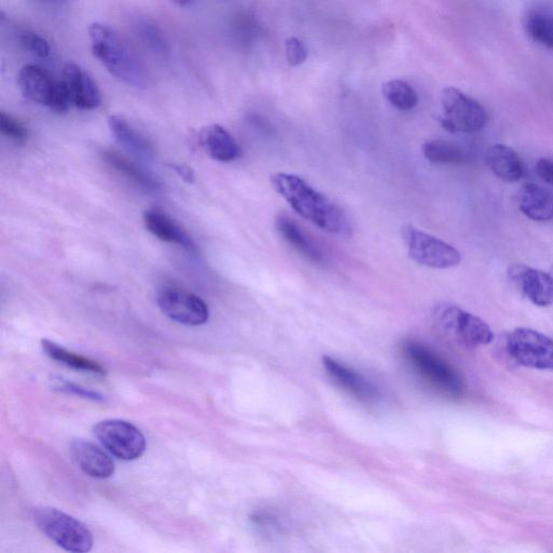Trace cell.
Listing matches in <instances>:
<instances>
[{
  "instance_id": "ba28073f",
  "label": "cell",
  "mask_w": 553,
  "mask_h": 553,
  "mask_svg": "<svg viewBox=\"0 0 553 553\" xmlns=\"http://www.w3.org/2000/svg\"><path fill=\"white\" fill-rule=\"evenodd\" d=\"M402 237L408 249L410 259L428 268L449 269L462 263L460 251L433 235L420 231L413 226L402 229Z\"/></svg>"
},
{
  "instance_id": "f546056e",
  "label": "cell",
  "mask_w": 553,
  "mask_h": 553,
  "mask_svg": "<svg viewBox=\"0 0 553 553\" xmlns=\"http://www.w3.org/2000/svg\"><path fill=\"white\" fill-rule=\"evenodd\" d=\"M287 60L292 66L303 64L308 57V50L299 38H289L286 44Z\"/></svg>"
},
{
  "instance_id": "9c48e42d",
  "label": "cell",
  "mask_w": 553,
  "mask_h": 553,
  "mask_svg": "<svg viewBox=\"0 0 553 553\" xmlns=\"http://www.w3.org/2000/svg\"><path fill=\"white\" fill-rule=\"evenodd\" d=\"M93 433L103 447L119 460L136 461L146 451V440L141 430L129 422L103 421L94 426Z\"/></svg>"
},
{
  "instance_id": "7a4b0ae2",
  "label": "cell",
  "mask_w": 553,
  "mask_h": 553,
  "mask_svg": "<svg viewBox=\"0 0 553 553\" xmlns=\"http://www.w3.org/2000/svg\"><path fill=\"white\" fill-rule=\"evenodd\" d=\"M89 37L94 57L112 76L133 88H146L145 67L112 26L94 22L90 25Z\"/></svg>"
},
{
  "instance_id": "2e32d148",
  "label": "cell",
  "mask_w": 553,
  "mask_h": 553,
  "mask_svg": "<svg viewBox=\"0 0 553 553\" xmlns=\"http://www.w3.org/2000/svg\"><path fill=\"white\" fill-rule=\"evenodd\" d=\"M143 220L147 231L159 240L179 245L190 252H196V245L192 237L165 212L158 209L147 210Z\"/></svg>"
},
{
  "instance_id": "d6986e66",
  "label": "cell",
  "mask_w": 553,
  "mask_h": 553,
  "mask_svg": "<svg viewBox=\"0 0 553 553\" xmlns=\"http://www.w3.org/2000/svg\"><path fill=\"white\" fill-rule=\"evenodd\" d=\"M487 165L499 180L516 183L524 174V165L518 153L503 144L492 145L485 156Z\"/></svg>"
},
{
  "instance_id": "d6a6232c",
  "label": "cell",
  "mask_w": 553,
  "mask_h": 553,
  "mask_svg": "<svg viewBox=\"0 0 553 553\" xmlns=\"http://www.w3.org/2000/svg\"><path fill=\"white\" fill-rule=\"evenodd\" d=\"M171 168L177 172L180 177L187 183H193L195 180V175L192 168L185 165H171Z\"/></svg>"
},
{
  "instance_id": "ac0fdd59",
  "label": "cell",
  "mask_w": 553,
  "mask_h": 553,
  "mask_svg": "<svg viewBox=\"0 0 553 553\" xmlns=\"http://www.w3.org/2000/svg\"><path fill=\"white\" fill-rule=\"evenodd\" d=\"M109 127L114 139L132 156L151 163L154 159V148L143 134L133 128L129 121L121 116H111Z\"/></svg>"
},
{
  "instance_id": "83f0119b",
  "label": "cell",
  "mask_w": 553,
  "mask_h": 553,
  "mask_svg": "<svg viewBox=\"0 0 553 553\" xmlns=\"http://www.w3.org/2000/svg\"><path fill=\"white\" fill-rule=\"evenodd\" d=\"M0 131L3 136L19 143L28 141L30 137L29 128L20 119L5 112L0 113Z\"/></svg>"
},
{
  "instance_id": "d4e9b609",
  "label": "cell",
  "mask_w": 553,
  "mask_h": 553,
  "mask_svg": "<svg viewBox=\"0 0 553 553\" xmlns=\"http://www.w3.org/2000/svg\"><path fill=\"white\" fill-rule=\"evenodd\" d=\"M423 155L431 164L462 166L469 161L465 148L453 142L431 140L424 144Z\"/></svg>"
},
{
  "instance_id": "44dd1931",
  "label": "cell",
  "mask_w": 553,
  "mask_h": 553,
  "mask_svg": "<svg viewBox=\"0 0 553 553\" xmlns=\"http://www.w3.org/2000/svg\"><path fill=\"white\" fill-rule=\"evenodd\" d=\"M200 138L209 156L220 163H232L240 156L237 141L220 125L206 127L202 130Z\"/></svg>"
},
{
  "instance_id": "e575fe53",
  "label": "cell",
  "mask_w": 553,
  "mask_h": 553,
  "mask_svg": "<svg viewBox=\"0 0 553 553\" xmlns=\"http://www.w3.org/2000/svg\"><path fill=\"white\" fill-rule=\"evenodd\" d=\"M47 2H62V0H47Z\"/></svg>"
},
{
  "instance_id": "603a6c76",
  "label": "cell",
  "mask_w": 553,
  "mask_h": 553,
  "mask_svg": "<svg viewBox=\"0 0 553 553\" xmlns=\"http://www.w3.org/2000/svg\"><path fill=\"white\" fill-rule=\"evenodd\" d=\"M133 29L142 45L153 55L163 59L170 57L169 40L156 22L146 17H138L133 22Z\"/></svg>"
},
{
  "instance_id": "3957f363",
  "label": "cell",
  "mask_w": 553,
  "mask_h": 553,
  "mask_svg": "<svg viewBox=\"0 0 553 553\" xmlns=\"http://www.w3.org/2000/svg\"><path fill=\"white\" fill-rule=\"evenodd\" d=\"M33 518L37 528L64 550L84 553L92 549L91 532L65 512L49 507L36 508Z\"/></svg>"
},
{
  "instance_id": "7402d4cb",
  "label": "cell",
  "mask_w": 553,
  "mask_h": 553,
  "mask_svg": "<svg viewBox=\"0 0 553 553\" xmlns=\"http://www.w3.org/2000/svg\"><path fill=\"white\" fill-rule=\"evenodd\" d=\"M523 29L533 42L553 49V11L543 6L526 10Z\"/></svg>"
},
{
  "instance_id": "8992f818",
  "label": "cell",
  "mask_w": 553,
  "mask_h": 553,
  "mask_svg": "<svg viewBox=\"0 0 553 553\" xmlns=\"http://www.w3.org/2000/svg\"><path fill=\"white\" fill-rule=\"evenodd\" d=\"M441 126L451 133H477L488 125L484 107L461 90L450 87L441 93Z\"/></svg>"
},
{
  "instance_id": "5b68a950",
  "label": "cell",
  "mask_w": 553,
  "mask_h": 553,
  "mask_svg": "<svg viewBox=\"0 0 553 553\" xmlns=\"http://www.w3.org/2000/svg\"><path fill=\"white\" fill-rule=\"evenodd\" d=\"M403 352L423 379L441 393L455 398L463 395L464 383L461 376L449 363L431 352V349L421 343L408 341L403 345Z\"/></svg>"
},
{
  "instance_id": "836d02e7",
  "label": "cell",
  "mask_w": 553,
  "mask_h": 553,
  "mask_svg": "<svg viewBox=\"0 0 553 553\" xmlns=\"http://www.w3.org/2000/svg\"><path fill=\"white\" fill-rule=\"evenodd\" d=\"M172 2L180 7H187L192 5L195 0H172Z\"/></svg>"
},
{
  "instance_id": "1f68e13d",
  "label": "cell",
  "mask_w": 553,
  "mask_h": 553,
  "mask_svg": "<svg viewBox=\"0 0 553 553\" xmlns=\"http://www.w3.org/2000/svg\"><path fill=\"white\" fill-rule=\"evenodd\" d=\"M536 173L545 183L553 186V159L541 158L536 164Z\"/></svg>"
},
{
  "instance_id": "5bb4252c",
  "label": "cell",
  "mask_w": 553,
  "mask_h": 553,
  "mask_svg": "<svg viewBox=\"0 0 553 553\" xmlns=\"http://www.w3.org/2000/svg\"><path fill=\"white\" fill-rule=\"evenodd\" d=\"M323 366H325L331 379L336 384L354 395L356 398L372 402L381 397L377 389L369 380L360 373L349 369L330 357H323Z\"/></svg>"
},
{
  "instance_id": "30bf717a",
  "label": "cell",
  "mask_w": 553,
  "mask_h": 553,
  "mask_svg": "<svg viewBox=\"0 0 553 553\" xmlns=\"http://www.w3.org/2000/svg\"><path fill=\"white\" fill-rule=\"evenodd\" d=\"M507 349L523 367L553 371V339L541 332L516 329L508 336Z\"/></svg>"
},
{
  "instance_id": "4fadbf2b",
  "label": "cell",
  "mask_w": 553,
  "mask_h": 553,
  "mask_svg": "<svg viewBox=\"0 0 553 553\" xmlns=\"http://www.w3.org/2000/svg\"><path fill=\"white\" fill-rule=\"evenodd\" d=\"M62 82L69 92L72 105L78 110L92 111L102 103L99 86L82 66L69 62L63 69Z\"/></svg>"
},
{
  "instance_id": "f1b7e54d",
  "label": "cell",
  "mask_w": 553,
  "mask_h": 553,
  "mask_svg": "<svg viewBox=\"0 0 553 553\" xmlns=\"http://www.w3.org/2000/svg\"><path fill=\"white\" fill-rule=\"evenodd\" d=\"M20 44L38 58L46 59L50 56L51 49L48 40L40 34L24 31L20 34Z\"/></svg>"
},
{
  "instance_id": "4316f807",
  "label": "cell",
  "mask_w": 553,
  "mask_h": 553,
  "mask_svg": "<svg viewBox=\"0 0 553 553\" xmlns=\"http://www.w3.org/2000/svg\"><path fill=\"white\" fill-rule=\"evenodd\" d=\"M384 98L397 110L409 112L415 109L418 104V97L415 90L403 80H390L383 86Z\"/></svg>"
},
{
  "instance_id": "ffe728a7",
  "label": "cell",
  "mask_w": 553,
  "mask_h": 553,
  "mask_svg": "<svg viewBox=\"0 0 553 553\" xmlns=\"http://www.w3.org/2000/svg\"><path fill=\"white\" fill-rule=\"evenodd\" d=\"M276 229L283 240L303 258L312 263H322L323 255L315 242L310 239L298 223L286 214H279Z\"/></svg>"
},
{
  "instance_id": "7c38bea8",
  "label": "cell",
  "mask_w": 553,
  "mask_h": 553,
  "mask_svg": "<svg viewBox=\"0 0 553 553\" xmlns=\"http://www.w3.org/2000/svg\"><path fill=\"white\" fill-rule=\"evenodd\" d=\"M508 277L531 303L539 307L553 305V276L541 269L526 265H514L509 268Z\"/></svg>"
},
{
  "instance_id": "cb8c5ba5",
  "label": "cell",
  "mask_w": 553,
  "mask_h": 553,
  "mask_svg": "<svg viewBox=\"0 0 553 553\" xmlns=\"http://www.w3.org/2000/svg\"><path fill=\"white\" fill-rule=\"evenodd\" d=\"M104 159L115 171L123 174L128 180L137 184L142 190L150 193L160 191L159 183L136 163L124 155L115 152L104 153Z\"/></svg>"
},
{
  "instance_id": "4dcf8cb0",
  "label": "cell",
  "mask_w": 553,
  "mask_h": 553,
  "mask_svg": "<svg viewBox=\"0 0 553 553\" xmlns=\"http://www.w3.org/2000/svg\"><path fill=\"white\" fill-rule=\"evenodd\" d=\"M56 388L66 394H73L94 401L103 400V397L100 394L96 393V391L77 386L76 384H72L70 382L58 380Z\"/></svg>"
},
{
  "instance_id": "d590c367",
  "label": "cell",
  "mask_w": 553,
  "mask_h": 553,
  "mask_svg": "<svg viewBox=\"0 0 553 553\" xmlns=\"http://www.w3.org/2000/svg\"><path fill=\"white\" fill-rule=\"evenodd\" d=\"M551 275L553 276V268H552V274Z\"/></svg>"
},
{
  "instance_id": "e0dca14e",
  "label": "cell",
  "mask_w": 553,
  "mask_h": 553,
  "mask_svg": "<svg viewBox=\"0 0 553 553\" xmlns=\"http://www.w3.org/2000/svg\"><path fill=\"white\" fill-rule=\"evenodd\" d=\"M518 202L526 218L539 223L553 221V195L544 186L535 183L523 185Z\"/></svg>"
},
{
  "instance_id": "8fae6325",
  "label": "cell",
  "mask_w": 553,
  "mask_h": 553,
  "mask_svg": "<svg viewBox=\"0 0 553 553\" xmlns=\"http://www.w3.org/2000/svg\"><path fill=\"white\" fill-rule=\"evenodd\" d=\"M157 302L161 312L181 325L197 327L209 320L208 305L194 293L165 288L159 291Z\"/></svg>"
},
{
  "instance_id": "484cf974",
  "label": "cell",
  "mask_w": 553,
  "mask_h": 553,
  "mask_svg": "<svg viewBox=\"0 0 553 553\" xmlns=\"http://www.w3.org/2000/svg\"><path fill=\"white\" fill-rule=\"evenodd\" d=\"M42 346L48 357L64 364L66 367L98 375L106 374V370L99 362L69 352V350L55 342L43 340Z\"/></svg>"
},
{
  "instance_id": "6da1fadb",
  "label": "cell",
  "mask_w": 553,
  "mask_h": 553,
  "mask_svg": "<svg viewBox=\"0 0 553 553\" xmlns=\"http://www.w3.org/2000/svg\"><path fill=\"white\" fill-rule=\"evenodd\" d=\"M276 193L306 221L332 235L352 236L353 228L343 210L299 175L276 173L271 177Z\"/></svg>"
},
{
  "instance_id": "9a60e30c",
  "label": "cell",
  "mask_w": 553,
  "mask_h": 553,
  "mask_svg": "<svg viewBox=\"0 0 553 553\" xmlns=\"http://www.w3.org/2000/svg\"><path fill=\"white\" fill-rule=\"evenodd\" d=\"M72 456L85 474L96 479H109L114 475L115 464L112 458L97 445L77 440L71 445Z\"/></svg>"
},
{
  "instance_id": "52a82bcc",
  "label": "cell",
  "mask_w": 553,
  "mask_h": 553,
  "mask_svg": "<svg viewBox=\"0 0 553 553\" xmlns=\"http://www.w3.org/2000/svg\"><path fill=\"white\" fill-rule=\"evenodd\" d=\"M18 85L25 99L64 114L73 106L62 79L53 78L42 67L24 65L18 75Z\"/></svg>"
},
{
  "instance_id": "277c9868",
  "label": "cell",
  "mask_w": 553,
  "mask_h": 553,
  "mask_svg": "<svg viewBox=\"0 0 553 553\" xmlns=\"http://www.w3.org/2000/svg\"><path fill=\"white\" fill-rule=\"evenodd\" d=\"M433 317L442 332L465 347L485 346L494 340V333L488 323L461 307L440 304L435 308Z\"/></svg>"
}]
</instances>
